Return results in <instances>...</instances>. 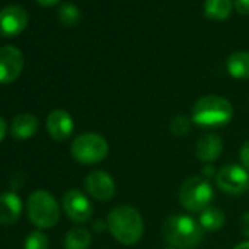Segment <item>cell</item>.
<instances>
[{
  "label": "cell",
  "mask_w": 249,
  "mask_h": 249,
  "mask_svg": "<svg viewBox=\"0 0 249 249\" xmlns=\"http://www.w3.org/2000/svg\"><path fill=\"white\" fill-rule=\"evenodd\" d=\"M214 176V169L213 166H205L204 167V178H213Z\"/></svg>",
  "instance_id": "obj_28"
},
{
  "label": "cell",
  "mask_w": 249,
  "mask_h": 249,
  "mask_svg": "<svg viewBox=\"0 0 249 249\" xmlns=\"http://www.w3.org/2000/svg\"><path fill=\"white\" fill-rule=\"evenodd\" d=\"M22 213V201L15 192H5L0 195V224H15Z\"/></svg>",
  "instance_id": "obj_13"
},
{
  "label": "cell",
  "mask_w": 249,
  "mask_h": 249,
  "mask_svg": "<svg viewBox=\"0 0 249 249\" xmlns=\"http://www.w3.org/2000/svg\"><path fill=\"white\" fill-rule=\"evenodd\" d=\"M24 69L22 52L14 46L0 47V84L8 85L15 82Z\"/></svg>",
  "instance_id": "obj_8"
},
{
  "label": "cell",
  "mask_w": 249,
  "mask_h": 249,
  "mask_svg": "<svg viewBox=\"0 0 249 249\" xmlns=\"http://www.w3.org/2000/svg\"><path fill=\"white\" fill-rule=\"evenodd\" d=\"M47 132L59 142L66 141L73 132V119L65 110H53L46 120Z\"/></svg>",
  "instance_id": "obj_12"
},
{
  "label": "cell",
  "mask_w": 249,
  "mask_h": 249,
  "mask_svg": "<svg viewBox=\"0 0 249 249\" xmlns=\"http://www.w3.org/2000/svg\"><path fill=\"white\" fill-rule=\"evenodd\" d=\"M36 2H37L38 5L44 6V8H50V6L57 5V3L60 2V0H36Z\"/></svg>",
  "instance_id": "obj_27"
},
{
  "label": "cell",
  "mask_w": 249,
  "mask_h": 249,
  "mask_svg": "<svg viewBox=\"0 0 249 249\" xmlns=\"http://www.w3.org/2000/svg\"><path fill=\"white\" fill-rule=\"evenodd\" d=\"M234 9L239 15H249V0H234Z\"/></svg>",
  "instance_id": "obj_23"
},
{
  "label": "cell",
  "mask_w": 249,
  "mask_h": 249,
  "mask_svg": "<svg viewBox=\"0 0 249 249\" xmlns=\"http://www.w3.org/2000/svg\"><path fill=\"white\" fill-rule=\"evenodd\" d=\"M6 134H8V124H6L5 119L0 116V142L5 140Z\"/></svg>",
  "instance_id": "obj_26"
},
{
  "label": "cell",
  "mask_w": 249,
  "mask_h": 249,
  "mask_svg": "<svg viewBox=\"0 0 249 249\" xmlns=\"http://www.w3.org/2000/svg\"><path fill=\"white\" fill-rule=\"evenodd\" d=\"M71 154L81 164H97L108 156V144L101 135L87 132L73 140Z\"/></svg>",
  "instance_id": "obj_5"
},
{
  "label": "cell",
  "mask_w": 249,
  "mask_h": 249,
  "mask_svg": "<svg viewBox=\"0 0 249 249\" xmlns=\"http://www.w3.org/2000/svg\"><path fill=\"white\" fill-rule=\"evenodd\" d=\"M234 9V0H205L204 14L213 21H226Z\"/></svg>",
  "instance_id": "obj_17"
},
{
  "label": "cell",
  "mask_w": 249,
  "mask_h": 249,
  "mask_svg": "<svg viewBox=\"0 0 249 249\" xmlns=\"http://www.w3.org/2000/svg\"><path fill=\"white\" fill-rule=\"evenodd\" d=\"M107 227L111 236L122 245H135L144 233V221L140 211L129 205L113 208L107 215Z\"/></svg>",
  "instance_id": "obj_1"
},
{
  "label": "cell",
  "mask_w": 249,
  "mask_h": 249,
  "mask_svg": "<svg viewBox=\"0 0 249 249\" xmlns=\"http://www.w3.org/2000/svg\"><path fill=\"white\" fill-rule=\"evenodd\" d=\"M57 18L65 27H75L81 19V11L73 3H65L59 8Z\"/></svg>",
  "instance_id": "obj_20"
},
{
  "label": "cell",
  "mask_w": 249,
  "mask_h": 249,
  "mask_svg": "<svg viewBox=\"0 0 249 249\" xmlns=\"http://www.w3.org/2000/svg\"><path fill=\"white\" fill-rule=\"evenodd\" d=\"M38 129V119L34 114L22 113L12 120L11 134L17 140H28L36 135Z\"/></svg>",
  "instance_id": "obj_15"
},
{
  "label": "cell",
  "mask_w": 249,
  "mask_h": 249,
  "mask_svg": "<svg viewBox=\"0 0 249 249\" xmlns=\"http://www.w3.org/2000/svg\"><path fill=\"white\" fill-rule=\"evenodd\" d=\"M167 249H176V248H167Z\"/></svg>",
  "instance_id": "obj_30"
},
{
  "label": "cell",
  "mask_w": 249,
  "mask_h": 249,
  "mask_svg": "<svg viewBox=\"0 0 249 249\" xmlns=\"http://www.w3.org/2000/svg\"><path fill=\"white\" fill-rule=\"evenodd\" d=\"M65 249H88L91 245V234L84 227L71 229L63 240Z\"/></svg>",
  "instance_id": "obj_19"
},
{
  "label": "cell",
  "mask_w": 249,
  "mask_h": 249,
  "mask_svg": "<svg viewBox=\"0 0 249 249\" xmlns=\"http://www.w3.org/2000/svg\"><path fill=\"white\" fill-rule=\"evenodd\" d=\"M217 186L230 195H242L249 188V175L243 166L226 164L215 175Z\"/></svg>",
  "instance_id": "obj_7"
},
{
  "label": "cell",
  "mask_w": 249,
  "mask_h": 249,
  "mask_svg": "<svg viewBox=\"0 0 249 249\" xmlns=\"http://www.w3.org/2000/svg\"><path fill=\"white\" fill-rule=\"evenodd\" d=\"M28 217L38 229H50L60 218V208L56 198L47 191L38 189L28 198Z\"/></svg>",
  "instance_id": "obj_4"
},
{
  "label": "cell",
  "mask_w": 249,
  "mask_h": 249,
  "mask_svg": "<svg viewBox=\"0 0 249 249\" xmlns=\"http://www.w3.org/2000/svg\"><path fill=\"white\" fill-rule=\"evenodd\" d=\"M63 210L75 223H85L92 217V205L89 199L78 189H71L63 195Z\"/></svg>",
  "instance_id": "obj_10"
},
{
  "label": "cell",
  "mask_w": 249,
  "mask_h": 249,
  "mask_svg": "<svg viewBox=\"0 0 249 249\" xmlns=\"http://www.w3.org/2000/svg\"><path fill=\"white\" fill-rule=\"evenodd\" d=\"M28 25V14L21 5H9L0 11V37H17Z\"/></svg>",
  "instance_id": "obj_9"
},
{
  "label": "cell",
  "mask_w": 249,
  "mask_h": 249,
  "mask_svg": "<svg viewBox=\"0 0 249 249\" xmlns=\"http://www.w3.org/2000/svg\"><path fill=\"white\" fill-rule=\"evenodd\" d=\"M226 68L236 79H249V52H234L227 57Z\"/></svg>",
  "instance_id": "obj_16"
},
{
  "label": "cell",
  "mask_w": 249,
  "mask_h": 249,
  "mask_svg": "<svg viewBox=\"0 0 249 249\" xmlns=\"http://www.w3.org/2000/svg\"><path fill=\"white\" fill-rule=\"evenodd\" d=\"M240 231L245 237H249V213H245L240 217Z\"/></svg>",
  "instance_id": "obj_25"
},
{
  "label": "cell",
  "mask_w": 249,
  "mask_h": 249,
  "mask_svg": "<svg viewBox=\"0 0 249 249\" xmlns=\"http://www.w3.org/2000/svg\"><path fill=\"white\" fill-rule=\"evenodd\" d=\"M199 226L205 230H218L224 226L226 223V215L224 213L217 208V207H207L205 210L201 211L199 214Z\"/></svg>",
  "instance_id": "obj_18"
},
{
  "label": "cell",
  "mask_w": 249,
  "mask_h": 249,
  "mask_svg": "<svg viewBox=\"0 0 249 249\" xmlns=\"http://www.w3.org/2000/svg\"><path fill=\"white\" fill-rule=\"evenodd\" d=\"M25 249H49V239L43 231H31L25 240Z\"/></svg>",
  "instance_id": "obj_22"
},
{
  "label": "cell",
  "mask_w": 249,
  "mask_h": 249,
  "mask_svg": "<svg viewBox=\"0 0 249 249\" xmlns=\"http://www.w3.org/2000/svg\"><path fill=\"white\" fill-rule=\"evenodd\" d=\"M233 117V106L229 100L218 95L199 98L192 108V120L204 128H220Z\"/></svg>",
  "instance_id": "obj_3"
},
{
  "label": "cell",
  "mask_w": 249,
  "mask_h": 249,
  "mask_svg": "<svg viewBox=\"0 0 249 249\" xmlns=\"http://www.w3.org/2000/svg\"><path fill=\"white\" fill-rule=\"evenodd\" d=\"M169 129L175 137H183V135L189 134V131H191V120L186 116L178 114L170 120Z\"/></svg>",
  "instance_id": "obj_21"
},
{
  "label": "cell",
  "mask_w": 249,
  "mask_h": 249,
  "mask_svg": "<svg viewBox=\"0 0 249 249\" xmlns=\"http://www.w3.org/2000/svg\"><path fill=\"white\" fill-rule=\"evenodd\" d=\"M223 151V141L217 134H205L198 140L196 157L204 163L215 161Z\"/></svg>",
  "instance_id": "obj_14"
},
{
  "label": "cell",
  "mask_w": 249,
  "mask_h": 249,
  "mask_svg": "<svg viewBox=\"0 0 249 249\" xmlns=\"http://www.w3.org/2000/svg\"><path fill=\"white\" fill-rule=\"evenodd\" d=\"M163 236L173 248L192 249L202 240V227L186 214H173L164 221Z\"/></svg>",
  "instance_id": "obj_2"
},
{
  "label": "cell",
  "mask_w": 249,
  "mask_h": 249,
  "mask_svg": "<svg viewBox=\"0 0 249 249\" xmlns=\"http://www.w3.org/2000/svg\"><path fill=\"white\" fill-rule=\"evenodd\" d=\"M214 198L213 188L205 178L194 176L185 180L179 189V201L188 211H202Z\"/></svg>",
  "instance_id": "obj_6"
},
{
  "label": "cell",
  "mask_w": 249,
  "mask_h": 249,
  "mask_svg": "<svg viewBox=\"0 0 249 249\" xmlns=\"http://www.w3.org/2000/svg\"><path fill=\"white\" fill-rule=\"evenodd\" d=\"M240 161L243 167L249 172V141H246L240 148Z\"/></svg>",
  "instance_id": "obj_24"
},
{
  "label": "cell",
  "mask_w": 249,
  "mask_h": 249,
  "mask_svg": "<svg viewBox=\"0 0 249 249\" xmlns=\"http://www.w3.org/2000/svg\"><path fill=\"white\" fill-rule=\"evenodd\" d=\"M85 189L97 201H108L116 194V183L107 172L94 170L85 178Z\"/></svg>",
  "instance_id": "obj_11"
},
{
  "label": "cell",
  "mask_w": 249,
  "mask_h": 249,
  "mask_svg": "<svg viewBox=\"0 0 249 249\" xmlns=\"http://www.w3.org/2000/svg\"><path fill=\"white\" fill-rule=\"evenodd\" d=\"M234 249H249V240H246V242H242V243H239L237 246H234Z\"/></svg>",
  "instance_id": "obj_29"
}]
</instances>
